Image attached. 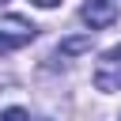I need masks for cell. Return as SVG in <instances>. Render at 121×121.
I'll use <instances>...</instances> for the list:
<instances>
[{"label": "cell", "mask_w": 121, "mask_h": 121, "mask_svg": "<svg viewBox=\"0 0 121 121\" xmlns=\"http://www.w3.org/2000/svg\"><path fill=\"white\" fill-rule=\"evenodd\" d=\"M95 87H98V91H117V87H121V45L110 49V53L98 60V68H95Z\"/></svg>", "instance_id": "1"}, {"label": "cell", "mask_w": 121, "mask_h": 121, "mask_svg": "<svg viewBox=\"0 0 121 121\" xmlns=\"http://www.w3.org/2000/svg\"><path fill=\"white\" fill-rule=\"evenodd\" d=\"M34 38V26L26 23V19H19V15H11L4 26H0V53H11V49H19V45H26Z\"/></svg>", "instance_id": "2"}, {"label": "cell", "mask_w": 121, "mask_h": 121, "mask_svg": "<svg viewBox=\"0 0 121 121\" xmlns=\"http://www.w3.org/2000/svg\"><path fill=\"white\" fill-rule=\"evenodd\" d=\"M79 19H83L91 30H102V26H110V23L117 19V4H113V0H87V4L79 8Z\"/></svg>", "instance_id": "3"}, {"label": "cell", "mask_w": 121, "mask_h": 121, "mask_svg": "<svg viewBox=\"0 0 121 121\" xmlns=\"http://www.w3.org/2000/svg\"><path fill=\"white\" fill-rule=\"evenodd\" d=\"M83 49H91V38H68V42H60V53H83Z\"/></svg>", "instance_id": "4"}, {"label": "cell", "mask_w": 121, "mask_h": 121, "mask_svg": "<svg viewBox=\"0 0 121 121\" xmlns=\"http://www.w3.org/2000/svg\"><path fill=\"white\" fill-rule=\"evenodd\" d=\"M0 121H30V117H26V110L11 106V110H4V113H0Z\"/></svg>", "instance_id": "5"}, {"label": "cell", "mask_w": 121, "mask_h": 121, "mask_svg": "<svg viewBox=\"0 0 121 121\" xmlns=\"http://www.w3.org/2000/svg\"><path fill=\"white\" fill-rule=\"evenodd\" d=\"M34 4H38V8H57L60 0H34Z\"/></svg>", "instance_id": "6"}, {"label": "cell", "mask_w": 121, "mask_h": 121, "mask_svg": "<svg viewBox=\"0 0 121 121\" xmlns=\"http://www.w3.org/2000/svg\"><path fill=\"white\" fill-rule=\"evenodd\" d=\"M0 4H4V0H0Z\"/></svg>", "instance_id": "7"}]
</instances>
